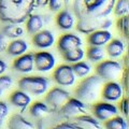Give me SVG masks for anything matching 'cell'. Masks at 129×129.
Wrapping results in <instances>:
<instances>
[{"label": "cell", "instance_id": "obj_1", "mask_svg": "<svg viewBox=\"0 0 129 129\" xmlns=\"http://www.w3.org/2000/svg\"><path fill=\"white\" fill-rule=\"evenodd\" d=\"M116 0H73V12L78 17L76 28L82 34H90L112 26L109 15Z\"/></svg>", "mask_w": 129, "mask_h": 129}, {"label": "cell", "instance_id": "obj_2", "mask_svg": "<svg viewBox=\"0 0 129 129\" xmlns=\"http://www.w3.org/2000/svg\"><path fill=\"white\" fill-rule=\"evenodd\" d=\"M36 0H0V21L8 24H21L32 14Z\"/></svg>", "mask_w": 129, "mask_h": 129}, {"label": "cell", "instance_id": "obj_3", "mask_svg": "<svg viewBox=\"0 0 129 129\" xmlns=\"http://www.w3.org/2000/svg\"><path fill=\"white\" fill-rule=\"evenodd\" d=\"M102 86L103 80L98 75H91L85 78L75 89L76 98L86 104L92 103L98 99L99 95L101 94Z\"/></svg>", "mask_w": 129, "mask_h": 129}, {"label": "cell", "instance_id": "obj_4", "mask_svg": "<svg viewBox=\"0 0 129 129\" xmlns=\"http://www.w3.org/2000/svg\"><path fill=\"white\" fill-rule=\"evenodd\" d=\"M19 88L35 96H41L45 94L48 86L50 81L44 76H25L18 82Z\"/></svg>", "mask_w": 129, "mask_h": 129}, {"label": "cell", "instance_id": "obj_5", "mask_svg": "<svg viewBox=\"0 0 129 129\" xmlns=\"http://www.w3.org/2000/svg\"><path fill=\"white\" fill-rule=\"evenodd\" d=\"M88 106L78 98H69V100L58 110V114L61 118L73 119L74 117L82 114H87Z\"/></svg>", "mask_w": 129, "mask_h": 129}, {"label": "cell", "instance_id": "obj_6", "mask_svg": "<svg viewBox=\"0 0 129 129\" xmlns=\"http://www.w3.org/2000/svg\"><path fill=\"white\" fill-rule=\"evenodd\" d=\"M123 66L115 60H104L96 68V73L103 81H113L122 75Z\"/></svg>", "mask_w": 129, "mask_h": 129}, {"label": "cell", "instance_id": "obj_7", "mask_svg": "<svg viewBox=\"0 0 129 129\" xmlns=\"http://www.w3.org/2000/svg\"><path fill=\"white\" fill-rule=\"evenodd\" d=\"M70 94L67 90L59 87H55L47 92L45 97V103L52 110L58 111L70 98Z\"/></svg>", "mask_w": 129, "mask_h": 129}, {"label": "cell", "instance_id": "obj_8", "mask_svg": "<svg viewBox=\"0 0 129 129\" xmlns=\"http://www.w3.org/2000/svg\"><path fill=\"white\" fill-rule=\"evenodd\" d=\"M53 78L55 82L60 86H71L75 83L76 76L74 74L72 67L69 64H61L57 67L54 71Z\"/></svg>", "mask_w": 129, "mask_h": 129}, {"label": "cell", "instance_id": "obj_9", "mask_svg": "<svg viewBox=\"0 0 129 129\" xmlns=\"http://www.w3.org/2000/svg\"><path fill=\"white\" fill-rule=\"evenodd\" d=\"M101 96L106 101L109 102L118 101L124 96V88L119 83L110 81V82H108L102 86Z\"/></svg>", "mask_w": 129, "mask_h": 129}, {"label": "cell", "instance_id": "obj_10", "mask_svg": "<svg viewBox=\"0 0 129 129\" xmlns=\"http://www.w3.org/2000/svg\"><path fill=\"white\" fill-rule=\"evenodd\" d=\"M92 114L98 120L106 122V120L114 117L118 114V110L115 104L110 102H99L92 109Z\"/></svg>", "mask_w": 129, "mask_h": 129}, {"label": "cell", "instance_id": "obj_11", "mask_svg": "<svg viewBox=\"0 0 129 129\" xmlns=\"http://www.w3.org/2000/svg\"><path fill=\"white\" fill-rule=\"evenodd\" d=\"M34 63L38 71L47 72L55 67L56 60L53 54L48 52H39L37 54H34Z\"/></svg>", "mask_w": 129, "mask_h": 129}, {"label": "cell", "instance_id": "obj_12", "mask_svg": "<svg viewBox=\"0 0 129 129\" xmlns=\"http://www.w3.org/2000/svg\"><path fill=\"white\" fill-rule=\"evenodd\" d=\"M32 43L38 48H48L54 45L55 36L50 30H40L34 35Z\"/></svg>", "mask_w": 129, "mask_h": 129}, {"label": "cell", "instance_id": "obj_13", "mask_svg": "<svg viewBox=\"0 0 129 129\" xmlns=\"http://www.w3.org/2000/svg\"><path fill=\"white\" fill-rule=\"evenodd\" d=\"M58 50L63 53L66 51L73 50L76 47L82 46V40L79 36L73 34H66L62 37H60L58 40Z\"/></svg>", "mask_w": 129, "mask_h": 129}, {"label": "cell", "instance_id": "obj_14", "mask_svg": "<svg viewBox=\"0 0 129 129\" xmlns=\"http://www.w3.org/2000/svg\"><path fill=\"white\" fill-rule=\"evenodd\" d=\"M13 68L15 71L21 73H29L34 70V54H23L18 58H16L13 62Z\"/></svg>", "mask_w": 129, "mask_h": 129}, {"label": "cell", "instance_id": "obj_15", "mask_svg": "<svg viewBox=\"0 0 129 129\" xmlns=\"http://www.w3.org/2000/svg\"><path fill=\"white\" fill-rule=\"evenodd\" d=\"M112 40V34L107 29H98L89 34L88 43L95 46H103Z\"/></svg>", "mask_w": 129, "mask_h": 129}, {"label": "cell", "instance_id": "obj_16", "mask_svg": "<svg viewBox=\"0 0 129 129\" xmlns=\"http://www.w3.org/2000/svg\"><path fill=\"white\" fill-rule=\"evenodd\" d=\"M10 101L14 107L19 109L21 111H24L29 107V104L31 102V98L27 92L21 90H15L12 92V95L10 96Z\"/></svg>", "mask_w": 129, "mask_h": 129}, {"label": "cell", "instance_id": "obj_17", "mask_svg": "<svg viewBox=\"0 0 129 129\" xmlns=\"http://www.w3.org/2000/svg\"><path fill=\"white\" fill-rule=\"evenodd\" d=\"M73 122L83 129H102L100 120L88 114H82L76 116L73 118Z\"/></svg>", "mask_w": 129, "mask_h": 129}, {"label": "cell", "instance_id": "obj_18", "mask_svg": "<svg viewBox=\"0 0 129 129\" xmlns=\"http://www.w3.org/2000/svg\"><path fill=\"white\" fill-rule=\"evenodd\" d=\"M57 26L62 30H70L74 26V16L69 10H62L56 17Z\"/></svg>", "mask_w": 129, "mask_h": 129}, {"label": "cell", "instance_id": "obj_19", "mask_svg": "<svg viewBox=\"0 0 129 129\" xmlns=\"http://www.w3.org/2000/svg\"><path fill=\"white\" fill-rule=\"evenodd\" d=\"M9 129H36L35 125L21 114H14L9 120Z\"/></svg>", "mask_w": 129, "mask_h": 129}, {"label": "cell", "instance_id": "obj_20", "mask_svg": "<svg viewBox=\"0 0 129 129\" xmlns=\"http://www.w3.org/2000/svg\"><path fill=\"white\" fill-rule=\"evenodd\" d=\"M27 50H28V44H27L26 41L15 39L14 41H12L9 45H8L7 53L10 56L17 57V56H21L23 54H25Z\"/></svg>", "mask_w": 129, "mask_h": 129}, {"label": "cell", "instance_id": "obj_21", "mask_svg": "<svg viewBox=\"0 0 129 129\" xmlns=\"http://www.w3.org/2000/svg\"><path fill=\"white\" fill-rule=\"evenodd\" d=\"M44 25L43 18L41 15L38 14H30L27 18V23H26V28L28 34L30 35H35L37 34L38 31L42 30Z\"/></svg>", "mask_w": 129, "mask_h": 129}, {"label": "cell", "instance_id": "obj_22", "mask_svg": "<svg viewBox=\"0 0 129 129\" xmlns=\"http://www.w3.org/2000/svg\"><path fill=\"white\" fill-rule=\"evenodd\" d=\"M107 52H108V55L112 58L120 57L125 52V44L119 39L111 40L107 45Z\"/></svg>", "mask_w": 129, "mask_h": 129}, {"label": "cell", "instance_id": "obj_23", "mask_svg": "<svg viewBox=\"0 0 129 129\" xmlns=\"http://www.w3.org/2000/svg\"><path fill=\"white\" fill-rule=\"evenodd\" d=\"M50 111H51L50 107L45 102H41V101L35 102L30 107V114L35 118H42L45 115H47Z\"/></svg>", "mask_w": 129, "mask_h": 129}, {"label": "cell", "instance_id": "obj_24", "mask_svg": "<svg viewBox=\"0 0 129 129\" xmlns=\"http://www.w3.org/2000/svg\"><path fill=\"white\" fill-rule=\"evenodd\" d=\"M64 60H67L68 62H78L81 61L84 56H85V53L84 51L82 50V47H76L73 48V50H69V51H66L61 53Z\"/></svg>", "mask_w": 129, "mask_h": 129}, {"label": "cell", "instance_id": "obj_25", "mask_svg": "<svg viewBox=\"0 0 129 129\" xmlns=\"http://www.w3.org/2000/svg\"><path fill=\"white\" fill-rule=\"evenodd\" d=\"M2 34L9 39H17L24 35V29L18 26V24H8L3 28Z\"/></svg>", "mask_w": 129, "mask_h": 129}, {"label": "cell", "instance_id": "obj_26", "mask_svg": "<svg viewBox=\"0 0 129 129\" xmlns=\"http://www.w3.org/2000/svg\"><path fill=\"white\" fill-rule=\"evenodd\" d=\"M104 128L106 129H127V122L122 116H114L110 119L104 122Z\"/></svg>", "mask_w": 129, "mask_h": 129}, {"label": "cell", "instance_id": "obj_27", "mask_svg": "<svg viewBox=\"0 0 129 129\" xmlns=\"http://www.w3.org/2000/svg\"><path fill=\"white\" fill-rule=\"evenodd\" d=\"M87 58L92 62H99L104 58V50L102 48V46H95L91 45L89 48L87 50Z\"/></svg>", "mask_w": 129, "mask_h": 129}, {"label": "cell", "instance_id": "obj_28", "mask_svg": "<svg viewBox=\"0 0 129 129\" xmlns=\"http://www.w3.org/2000/svg\"><path fill=\"white\" fill-rule=\"evenodd\" d=\"M72 67V70H73L75 76L78 78H85L89 74V72L91 71V67L90 64L86 62V61H78L74 62Z\"/></svg>", "mask_w": 129, "mask_h": 129}, {"label": "cell", "instance_id": "obj_29", "mask_svg": "<svg viewBox=\"0 0 129 129\" xmlns=\"http://www.w3.org/2000/svg\"><path fill=\"white\" fill-rule=\"evenodd\" d=\"M113 10H114L115 15L118 16V17H120V16L128 15V12H129L128 0H116Z\"/></svg>", "mask_w": 129, "mask_h": 129}, {"label": "cell", "instance_id": "obj_30", "mask_svg": "<svg viewBox=\"0 0 129 129\" xmlns=\"http://www.w3.org/2000/svg\"><path fill=\"white\" fill-rule=\"evenodd\" d=\"M117 29L122 32L124 37H128L129 34V18L128 15L125 16H120L117 21Z\"/></svg>", "mask_w": 129, "mask_h": 129}, {"label": "cell", "instance_id": "obj_31", "mask_svg": "<svg viewBox=\"0 0 129 129\" xmlns=\"http://www.w3.org/2000/svg\"><path fill=\"white\" fill-rule=\"evenodd\" d=\"M13 85V80L9 75H1L0 76V97H1L5 91Z\"/></svg>", "mask_w": 129, "mask_h": 129}, {"label": "cell", "instance_id": "obj_32", "mask_svg": "<svg viewBox=\"0 0 129 129\" xmlns=\"http://www.w3.org/2000/svg\"><path fill=\"white\" fill-rule=\"evenodd\" d=\"M53 129H83V128L78 126L73 120H69V122L60 123L59 125H57V126L54 127Z\"/></svg>", "mask_w": 129, "mask_h": 129}, {"label": "cell", "instance_id": "obj_33", "mask_svg": "<svg viewBox=\"0 0 129 129\" xmlns=\"http://www.w3.org/2000/svg\"><path fill=\"white\" fill-rule=\"evenodd\" d=\"M8 114H9V108H8L7 103H5L3 101H0V127L2 126Z\"/></svg>", "mask_w": 129, "mask_h": 129}, {"label": "cell", "instance_id": "obj_34", "mask_svg": "<svg viewBox=\"0 0 129 129\" xmlns=\"http://www.w3.org/2000/svg\"><path fill=\"white\" fill-rule=\"evenodd\" d=\"M64 2L63 0H48V6H50V9L54 12L60 11V9L63 7Z\"/></svg>", "mask_w": 129, "mask_h": 129}, {"label": "cell", "instance_id": "obj_35", "mask_svg": "<svg viewBox=\"0 0 129 129\" xmlns=\"http://www.w3.org/2000/svg\"><path fill=\"white\" fill-rule=\"evenodd\" d=\"M8 45H9V38L6 37L2 32H0V52L7 51Z\"/></svg>", "mask_w": 129, "mask_h": 129}, {"label": "cell", "instance_id": "obj_36", "mask_svg": "<svg viewBox=\"0 0 129 129\" xmlns=\"http://www.w3.org/2000/svg\"><path fill=\"white\" fill-rule=\"evenodd\" d=\"M119 108H120V112L123 113V115L125 117H127V115H128V99L127 98H124L120 101Z\"/></svg>", "mask_w": 129, "mask_h": 129}, {"label": "cell", "instance_id": "obj_37", "mask_svg": "<svg viewBox=\"0 0 129 129\" xmlns=\"http://www.w3.org/2000/svg\"><path fill=\"white\" fill-rule=\"evenodd\" d=\"M7 70H8V64L2 59H0V75H2Z\"/></svg>", "mask_w": 129, "mask_h": 129}, {"label": "cell", "instance_id": "obj_38", "mask_svg": "<svg viewBox=\"0 0 129 129\" xmlns=\"http://www.w3.org/2000/svg\"><path fill=\"white\" fill-rule=\"evenodd\" d=\"M36 5L41 6V7H45L48 5V0H36Z\"/></svg>", "mask_w": 129, "mask_h": 129}, {"label": "cell", "instance_id": "obj_39", "mask_svg": "<svg viewBox=\"0 0 129 129\" xmlns=\"http://www.w3.org/2000/svg\"><path fill=\"white\" fill-rule=\"evenodd\" d=\"M72 1V0H63V2H64V6H66V7H68V6H69L70 5V2Z\"/></svg>", "mask_w": 129, "mask_h": 129}]
</instances>
